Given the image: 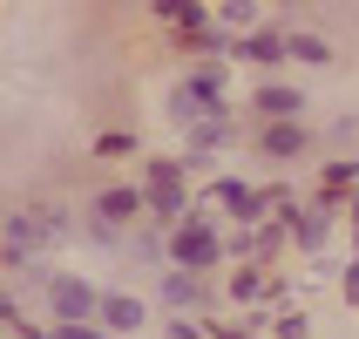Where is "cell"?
<instances>
[{
    "instance_id": "7",
    "label": "cell",
    "mask_w": 359,
    "mask_h": 339,
    "mask_svg": "<svg viewBox=\"0 0 359 339\" xmlns=\"http://www.w3.org/2000/svg\"><path fill=\"white\" fill-rule=\"evenodd\" d=\"M142 204H149V190H136V183H109V190H95V224L122 231V224L136 218Z\"/></svg>"
},
{
    "instance_id": "8",
    "label": "cell",
    "mask_w": 359,
    "mask_h": 339,
    "mask_svg": "<svg viewBox=\"0 0 359 339\" xmlns=\"http://www.w3.org/2000/svg\"><path fill=\"white\" fill-rule=\"evenodd\" d=\"M292 238H299V251H305V258L332 265V251H325V238H332V211H325V204H305V211H299V231H292Z\"/></svg>"
},
{
    "instance_id": "12",
    "label": "cell",
    "mask_w": 359,
    "mask_h": 339,
    "mask_svg": "<svg viewBox=\"0 0 359 339\" xmlns=\"http://www.w3.org/2000/svg\"><path fill=\"white\" fill-rule=\"evenodd\" d=\"M258 116H264V122H299V88L264 81V88H258Z\"/></svg>"
},
{
    "instance_id": "5",
    "label": "cell",
    "mask_w": 359,
    "mask_h": 339,
    "mask_svg": "<svg viewBox=\"0 0 359 339\" xmlns=\"http://www.w3.org/2000/svg\"><path fill=\"white\" fill-rule=\"evenodd\" d=\"M210 197H217L238 224H271V211H278V183L258 190V183H244V177H217V183H210Z\"/></svg>"
},
{
    "instance_id": "16",
    "label": "cell",
    "mask_w": 359,
    "mask_h": 339,
    "mask_svg": "<svg viewBox=\"0 0 359 339\" xmlns=\"http://www.w3.org/2000/svg\"><path fill=\"white\" fill-rule=\"evenodd\" d=\"M292 55L312 61V68H325V61H332V41H325V34H292Z\"/></svg>"
},
{
    "instance_id": "21",
    "label": "cell",
    "mask_w": 359,
    "mask_h": 339,
    "mask_svg": "<svg viewBox=\"0 0 359 339\" xmlns=\"http://www.w3.org/2000/svg\"><path fill=\"white\" fill-rule=\"evenodd\" d=\"M278 339H305V319H299V312H285V319H278Z\"/></svg>"
},
{
    "instance_id": "20",
    "label": "cell",
    "mask_w": 359,
    "mask_h": 339,
    "mask_svg": "<svg viewBox=\"0 0 359 339\" xmlns=\"http://www.w3.org/2000/svg\"><path fill=\"white\" fill-rule=\"evenodd\" d=\"M346 305H359V251H353V265H346Z\"/></svg>"
},
{
    "instance_id": "10",
    "label": "cell",
    "mask_w": 359,
    "mask_h": 339,
    "mask_svg": "<svg viewBox=\"0 0 359 339\" xmlns=\"http://www.w3.org/2000/svg\"><path fill=\"white\" fill-rule=\"evenodd\" d=\"M305 142H312V136H305V129H299V122H264V136H258V149H264V157H305Z\"/></svg>"
},
{
    "instance_id": "17",
    "label": "cell",
    "mask_w": 359,
    "mask_h": 339,
    "mask_svg": "<svg viewBox=\"0 0 359 339\" xmlns=\"http://www.w3.org/2000/svg\"><path fill=\"white\" fill-rule=\"evenodd\" d=\"M95 157H136V136H129V129H102V136H95Z\"/></svg>"
},
{
    "instance_id": "18",
    "label": "cell",
    "mask_w": 359,
    "mask_h": 339,
    "mask_svg": "<svg viewBox=\"0 0 359 339\" xmlns=\"http://www.w3.org/2000/svg\"><path fill=\"white\" fill-rule=\"evenodd\" d=\"M251 20H258V7H244V0L238 7H217V27H251Z\"/></svg>"
},
{
    "instance_id": "14",
    "label": "cell",
    "mask_w": 359,
    "mask_h": 339,
    "mask_svg": "<svg viewBox=\"0 0 359 339\" xmlns=\"http://www.w3.org/2000/svg\"><path fill=\"white\" fill-rule=\"evenodd\" d=\"M238 136L231 129V116H217V122H203V129H190V157H210V149H224V142Z\"/></svg>"
},
{
    "instance_id": "1",
    "label": "cell",
    "mask_w": 359,
    "mask_h": 339,
    "mask_svg": "<svg viewBox=\"0 0 359 339\" xmlns=\"http://www.w3.org/2000/svg\"><path fill=\"white\" fill-rule=\"evenodd\" d=\"M61 231H68V211H61V204H27V211H14L7 231H0V258L14 265V272H27Z\"/></svg>"
},
{
    "instance_id": "11",
    "label": "cell",
    "mask_w": 359,
    "mask_h": 339,
    "mask_svg": "<svg viewBox=\"0 0 359 339\" xmlns=\"http://www.w3.org/2000/svg\"><path fill=\"white\" fill-rule=\"evenodd\" d=\"M102 319L116 326V333H142V326H149V305L129 299V292H109V299H102Z\"/></svg>"
},
{
    "instance_id": "13",
    "label": "cell",
    "mask_w": 359,
    "mask_h": 339,
    "mask_svg": "<svg viewBox=\"0 0 359 339\" xmlns=\"http://www.w3.org/2000/svg\"><path fill=\"white\" fill-rule=\"evenodd\" d=\"M163 305H177V312L203 305V272H163Z\"/></svg>"
},
{
    "instance_id": "6",
    "label": "cell",
    "mask_w": 359,
    "mask_h": 339,
    "mask_svg": "<svg viewBox=\"0 0 359 339\" xmlns=\"http://www.w3.org/2000/svg\"><path fill=\"white\" fill-rule=\"evenodd\" d=\"M149 211H156L170 231L190 218V211H183V163H163V157L149 163Z\"/></svg>"
},
{
    "instance_id": "19",
    "label": "cell",
    "mask_w": 359,
    "mask_h": 339,
    "mask_svg": "<svg viewBox=\"0 0 359 339\" xmlns=\"http://www.w3.org/2000/svg\"><path fill=\"white\" fill-rule=\"evenodd\" d=\"M163 339H210V333H197L190 319H163Z\"/></svg>"
},
{
    "instance_id": "23",
    "label": "cell",
    "mask_w": 359,
    "mask_h": 339,
    "mask_svg": "<svg viewBox=\"0 0 359 339\" xmlns=\"http://www.w3.org/2000/svg\"><path fill=\"white\" fill-rule=\"evenodd\" d=\"M210 339H251V333H244V326H217V319H210Z\"/></svg>"
},
{
    "instance_id": "9",
    "label": "cell",
    "mask_w": 359,
    "mask_h": 339,
    "mask_svg": "<svg viewBox=\"0 0 359 339\" xmlns=\"http://www.w3.org/2000/svg\"><path fill=\"white\" fill-rule=\"evenodd\" d=\"M238 55H244V61H258V68H278V61L292 55V34H278V27H258V34H244V41H238Z\"/></svg>"
},
{
    "instance_id": "22",
    "label": "cell",
    "mask_w": 359,
    "mask_h": 339,
    "mask_svg": "<svg viewBox=\"0 0 359 339\" xmlns=\"http://www.w3.org/2000/svg\"><path fill=\"white\" fill-rule=\"evenodd\" d=\"M55 339H102L95 326H55Z\"/></svg>"
},
{
    "instance_id": "15",
    "label": "cell",
    "mask_w": 359,
    "mask_h": 339,
    "mask_svg": "<svg viewBox=\"0 0 359 339\" xmlns=\"http://www.w3.org/2000/svg\"><path fill=\"white\" fill-rule=\"evenodd\" d=\"M231 299H244V305H258V299H264V272H258V265L231 272Z\"/></svg>"
},
{
    "instance_id": "2",
    "label": "cell",
    "mask_w": 359,
    "mask_h": 339,
    "mask_svg": "<svg viewBox=\"0 0 359 339\" xmlns=\"http://www.w3.org/2000/svg\"><path fill=\"white\" fill-rule=\"evenodd\" d=\"M163 251H170V265H177V272H210L231 244L217 238V224H210V218H183L177 231L163 238Z\"/></svg>"
},
{
    "instance_id": "3",
    "label": "cell",
    "mask_w": 359,
    "mask_h": 339,
    "mask_svg": "<svg viewBox=\"0 0 359 339\" xmlns=\"http://www.w3.org/2000/svg\"><path fill=\"white\" fill-rule=\"evenodd\" d=\"M224 88H231V81H224V68H197V75H190L177 95H170V116L190 122V129H203V122L231 116V109H224Z\"/></svg>"
},
{
    "instance_id": "4",
    "label": "cell",
    "mask_w": 359,
    "mask_h": 339,
    "mask_svg": "<svg viewBox=\"0 0 359 339\" xmlns=\"http://www.w3.org/2000/svg\"><path fill=\"white\" fill-rule=\"evenodd\" d=\"M48 305H55V326H88L102 312V292L75 272H48Z\"/></svg>"
}]
</instances>
